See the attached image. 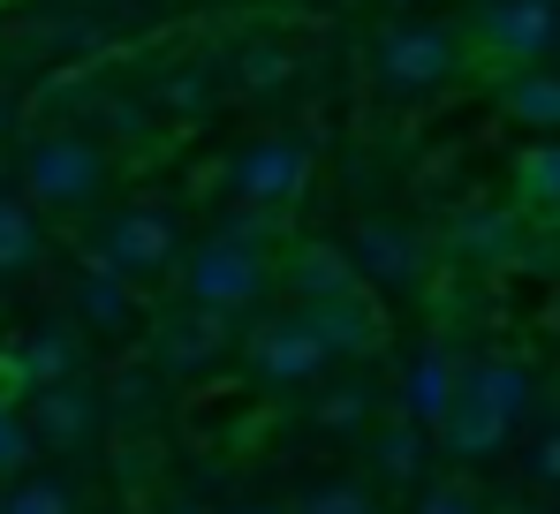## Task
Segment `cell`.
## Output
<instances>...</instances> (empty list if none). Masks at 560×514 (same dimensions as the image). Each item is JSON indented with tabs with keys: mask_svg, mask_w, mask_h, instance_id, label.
Returning a JSON list of instances; mask_svg holds the SVG:
<instances>
[{
	"mask_svg": "<svg viewBox=\"0 0 560 514\" xmlns=\"http://www.w3.org/2000/svg\"><path fill=\"white\" fill-rule=\"evenodd\" d=\"M266 220L258 212H235L228 227H212L183 265V295L197 318H235L266 295Z\"/></svg>",
	"mask_w": 560,
	"mask_h": 514,
	"instance_id": "6da1fadb",
	"label": "cell"
},
{
	"mask_svg": "<svg viewBox=\"0 0 560 514\" xmlns=\"http://www.w3.org/2000/svg\"><path fill=\"white\" fill-rule=\"evenodd\" d=\"M295 514H378V500L364 484H318V492H303Z\"/></svg>",
	"mask_w": 560,
	"mask_h": 514,
	"instance_id": "cb8c5ba5",
	"label": "cell"
},
{
	"mask_svg": "<svg viewBox=\"0 0 560 514\" xmlns=\"http://www.w3.org/2000/svg\"><path fill=\"white\" fill-rule=\"evenodd\" d=\"M523 409H530V371L523 363H508V355L463 363V394H455V409L440 424V446L455 462H485V454L508 446V431H515Z\"/></svg>",
	"mask_w": 560,
	"mask_h": 514,
	"instance_id": "7a4b0ae2",
	"label": "cell"
},
{
	"mask_svg": "<svg viewBox=\"0 0 560 514\" xmlns=\"http://www.w3.org/2000/svg\"><path fill=\"white\" fill-rule=\"evenodd\" d=\"M477 46L500 61H538L560 46V0H492L477 15Z\"/></svg>",
	"mask_w": 560,
	"mask_h": 514,
	"instance_id": "8992f818",
	"label": "cell"
},
{
	"mask_svg": "<svg viewBox=\"0 0 560 514\" xmlns=\"http://www.w3.org/2000/svg\"><path fill=\"white\" fill-rule=\"evenodd\" d=\"M98 257L137 288V280H152V272H167L175 257H183V235H175V220L167 212H152V205H129V212H114L106 220V243Z\"/></svg>",
	"mask_w": 560,
	"mask_h": 514,
	"instance_id": "5b68a950",
	"label": "cell"
},
{
	"mask_svg": "<svg viewBox=\"0 0 560 514\" xmlns=\"http://www.w3.org/2000/svg\"><path fill=\"white\" fill-rule=\"evenodd\" d=\"M303 182H311V152H303V137H258V144H243V152L228 160V189H235V205H250L258 220L280 212Z\"/></svg>",
	"mask_w": 560,
	"mask_h": 514,
	"instance_id": "277c9868",
	"label": "cell"
},
{
	"mask_svg": "<svg viewBox=\"0 0 560 514\" xmlns=\"http://www.w3.org/2000/svg\"><path fill=\"white\" fill-rule=\"evenodd\" d=\"M288 288H295V295H303V311H311V303L357 295L364 280H357V265H349L341 243H295V257H288Z\"/></svg>",
	"mask_w": 560,
	"mask_h": 514,
	"instance_id": "5bb4252c",
	"label": "cell"
},
{
	"mask_svg": "<svg viewBox=\"0 0 560 514\" xmlns=\"http://www.w3.org/2000/svg\"><path fill=\"white\" fill-rule=\"evenodd\" d=\"M303 326H311V341H318V355H326V363H334V355H372L378 334H386L372 288L334 295V303H311V311H303Z\"/></svg>",
	"mask_w": 560,
	"mask_h": 514,
	"instance_id": "9c48e42d",
	"label": "cell"
},
{
	"mask_svg": "<svg viewBox=\"0 0 560 514\" xmlns=\"http://www.w3.org/2000/svg\"><path fill=\"white\" fill-rule=\"evenodd\" d=\"M500 106H508V121L560 137V77H546V69H523V77H508Z\"/></svg>",
	"mask_w": 560,
	"mask_h": 514,
	"instance_id": "2e32d148",
	"label": "cell"
},
{
	"mask_svg": "<svg viewBox=\"0 0 560 514\" xmlns=\"http://www.w3.org/2000/svg\"><path fill=\"white\" fill-rule=\"evenodd\" d=\"M0 514H77V492L61 477H23V484H8Z\"/></svg>",
	"mask_w": 560,
	"mask_h": 514,
	"instance_id": "7402d4cb",
	"label": "cell"
},
{
	"mask_svg": "<svg viewBox=\"0 0 560 514\" xmlns=\"http://www.w3.org/2000/svg\"><path fill=\"white\" fill-rule=\"evenodd\" d=\"M228 514H280V507H228Z\"/></svg>",
	"mask_w": 560,
	"mask_h": 514,
	"instance_id": "f1b7e54d",
	"label": "cell"
},
{
	"mask_svg": "<svg viewBox=\"0 0 560 514\" xmlns=\"http://www.w3.org/2000/svg\"><path fill=\"white\" fill-rule=\"evenodd\" d=\"M455 394H463V355L424 348V355L401 371V424L440 431V424H447V409H455Z\"/></svg>",
	"mask_w": 560,
	"mask_h": 514,
	"instance_id": "8fae6325",
	"label": "cell"
},
{
	"mask_svg": "<svg viewBox=\"0 0 560 514\" xmlns=\"http://www.w3.org/2000/svg\"><path fill=\"white\" fill-rule=\"evenodd\" d=\"M23 424H31V446H84L98 431V401L92 386H46V394H31V409H23Z\"/></svg>",
	"mask_w": 560,
	"mask_h": 514,
	"instance_id": "4fadbf2b",
	"label": "cell"
},
{
	"mask_svg": "<svg viewBox=\"0 0 560 514\" xmlns=\"http://www.w3.org/2000/svg\"><path fill=\"white\" fill-rule=\"evenodd\" d=\"M349 265H357V280H378V288H417L424 280V243L409 227L364 220L357 243H349Z\"/></svg>",
	"mask_w": 560,
	"mask_h": 514,
	"instance_id": "7c38bea8",
	"label": "cell"
},
{
	"mask_svg": "<svg viewBox=\"0 0 560 514\" xmlns=\"http://www.w3.org/2000/svg\"><path fill=\"white\" fill-rule=\"evenodd\" d=\"M77 318H84V326H129V280L98 250L84 257V272H77Z\"/></svg>",
	"mask_w": 560,
	"mask_h": 514,
	"instance_id": "9a60e30c",
	"label": "cell"
},
{
	"mask_svg": "<svg viewBox=\"0 0 560 514\" xmlns=\"http://www.w3.org/2000/svg\"><path fill=\"white\" fill-rule=\"evenodd\" d=\"M84 371V348L69 334V318H54V326H38L31 341L8 348V363H0V378L8 386H31V394H46V386H69Z\"/></svg>",
	"mask_w": 560,
	"mask_h": 514,
	"instance_id": "30bf717a",
	"label": "cell"
},
{
	"mask_svg": "<svg viewBox=\"0 0 560 514\" xmlns=\"http://www.w3.org/2000/svg\"><path fill=\"white\" fill-rule=\"evenodd\" d=\"M372 462H378V477L417 484V477H424V431H417V424H386L372 439Z\"/></svg>",
	"mask_w": 560,
	"mask_h": 514,
	"instance_id": "ffe728a7",
	"label": "cell"
},
{
	"mask_svg": "<svg viewBox=\"0 0 560 514\" xmlns=\"http://www.w3.org/2000/svg\"><path fill=\"white\" fill-rule=\"evenodd\" d=\"M220 341H228L220 318H183V326L160 334V363H167V371H205V363L220 355Z\"/></svg>",
	"mask_w": 560,
	"mask_h": 514,
	"instance_id": "d6986e66",
	"label": "cell"
},
{
	"mask_svg": "<svg viewBox=\"0 0 560 514\" xmlns=\"http://www.w3.org/2000/svg\"><path fill=\"white\" fill-rule=\"evenodd\" d=\"M250 371H258L266 386H303V378L326 371V355H318V341H311L303 311H280V318H266V326L250 334Z\"/></svg>",
	"mask_w": 560,
	"mask_h": 514,
	"instance_id": "ba28073f",
	"label": "cell"
},
{
	"mask_svg": "<svg viewBox=\"0 0 560 514\" xmlns=\"http://www.w3.org/2000/svg\"><path fill=\"white\" fill-rule=\"evenodd\" d=\"M235 77H243L250 91H266V84L288 77V54H280V46H258V54H243V61H235Z\"/></svg>",
	"mask_w": 560,
	"mask_h": 514,
	"instance_id": "d4e9b609",
	"label": "cell"
},
{
	"mask_svg": "<svg viewBox=\"0 0 560 514\" xmlns=\"http://www.w3.org/2000/svg\"><path fill=\"white\" fill-rule=\"evenodd\" d=\"M515 197H523L530 212H560V137L530 144V152L515 160Z\"/></svg>",
	"mask_w": 560,
	"mask_h": 514,
	"instance_id": "ac0fdd59",
	"label": "cell"
},
{
	"mask_svg": "<svg viewBox=\"0 0 560 514\" xmlns=\"http://www.w3.org/2000/svg\"><path fill=\"white\" fill-rule=\"evenodd\" d=\"M455 69V38L440 23H401L378 38V84L386 91H432Z\"/></svg>",
	"mask_w": 560,
	"mask_h": 514,
	"instance_id": "52a82bcc",
	"label": "cell"
},
{
	"mask_svg": "<svg viewBox=\"0 0 560 514\" xmlns=\"http://www.w3.org/2000/svg\"><path fill=\"white\" fill-rule=\"evenodd\" d=\"M98 182H106V160H98V144L84 137V129H46V137L31 144V160H23L31 205H54V212L92 205Z\"/></svg>",
	"mask_w": 560,
	"mask_h": 514,
	"instance_id": "3957f363",
	"label": "cell"
},
{
	"mask_svg": "<svg viewBox=\"0 0 560 514\" xmlns=\"http://www.w3.org/2000/svg\"><path fill=\"white\" fill-rule=\"evenodd\" d=\"M515 220L508 212H469V220H455V250L485 257V265H500V257H515Z\"/></svg>",
	"mask_w": 560,
	"mask_h": 514,
	"instance_id": "44dd1931",
	"label": "cell"
},
{
	"mask_svg": "<svg viewBox=\"0 0 560 514\" xmlns=\"http://www.w3.org/2000/svg\"><path fill=\"white\" fill-rule=\"evenodd\" d=\"M357 417H364V394H334L326 401V424H357Z\"/></svg>",
	"mask_w": 560,
	"mask_h": 514,
	"instance_id": "4316f807",
	"label": "cell"
},
{
	"mask_svg": "<svg viewBox=\"0 0 560 514\" xmlns=\"http://www.w3.org/2000/svg\"><path fill=\"white\" fill-rule=\"evenodd\" d=\"M167 98H175V106H205L212 91H205V77H175V91H167Z\"/></svg>",
	"mask_w": 560,
	"mask_h": 514,
	"instance_id": "83f0119b",
	"label": "cell"
},
{
	"mask_svg": "<svg viewBox=\"0 0 560 514\" xmlns=\"http://www.w3.org/2000/svg\"><path fill=\"white\" fill-rule=\"evenodd\" d=\"M31 424H23V409H8V394H0V484L15 477V469H31Z\"/></svg>",
	"mask_w": 560,
	"mask_h": 514,
	"instance_id": "603a6c76",
	"label": "cell"
},
{
	"mask_svg": "<svg viewBox=\"0 0 560 514\" xmlns=\"http://www.w3.org/2000/svg\"><path fill=\"white\" fill-rule=\"evenodd\" d=\"M31 265H38V220H31V205H15L0 189V288H15Z\"/></svg>",
	"mask_w": 560,
	"mask_h": 514,
	"instance_id": "e0dca14e",
	"label": "cell"
},
{
	"mask_svg": "<svg viewBox=\"0 0 560 514\" xmlns=\"http://www.w3.org/2000/svg\"><path fill=\"white\" fill-rule=\"evenodd\" d=\"M530 469H538L546 484H560V431H546V439H538V454H530Z\"/></svg>",
	"mask_w": 560,
	"mask_h": 514,
	"instance_id": "484cf974",
	"label": "cell"
}]
</instances>
